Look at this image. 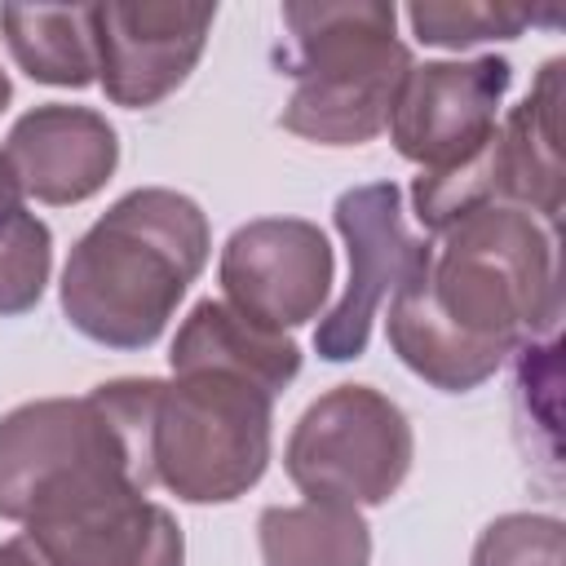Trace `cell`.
Instances as JSON below:
<instances>
[{"instance_id":"1","label":"cell","mask_w":566,"mask_h":566,"mask_svg":"<svg viewBox=\"0 0 566 566\" xmlns=\"http://www.w3.org/2000/svg\"><path fill=\"white\" fill-rule=\"evenodd\" d=\"M438 234L389 296V345L429 385L464 394L517 345L557 336V230L526 208L482 203Z\"/></svg>"},{"instance_id":"2","label":"cell","mask_w":566,"mask_h":566,"mask_svg":"<svg viewBox=\"0 0 566 566\" xmlns=\"http://www.w3.org/2000/svg\"><path fill=\"white\" fill-rule=\"evenodd\" d=\"M208 261V217L190 195L146 186L111 203L71 248L62 310L75 332L111 349L159 340Z\"/></svg>"},{"instance_id":"3","label":"cell","mask_w":566,"mask_h":566,"mask_svg":"<svg viewBox=\"0 0 566 566\" xmlns=\"http://www.w3.org/2000/svg\"><path fill=\"white\" fill-rule=\"evenodd\" d=\"M155 380H111L88 398L22 402L0 420V517L35 522L106 495H146Z\"/></svg>"},{"instance_id":"4","label":"cell","mask_w":566,"mask_h":566,"mask_svg":"<svg viewBox=\"0 0 566 566\" xmlns=\"http://www.w3.org/2000/svg\"><path fill=\"white\" fill-rule=\"evenodd\" d=\"M398 9L380 0L354 4H283L292 97L279 124L323 146L371 142L394 111L411 71L407 44L394 35Z\"/></svg>"},{"instance_id":"5","label":"cell","mask_w":566,"mask_h":566,"mask_svg":"<svg viewBox=\"0 0 566 566\" xmlns=\"http://www.w3.org/2000/svg\"><path fill=\"white\" fill-rule=\"evenodd\" d=\"M274 394L239 371L190 367L155 380L150 473L177 500H239L270 464Z\"/></svg>"},{"instance_id":"6","label":"cell","mask_w":566,"mask_h":566,"mask_svg":"<svg viewBox=\"0 0 566 566\" xmlns=\"http://www.w3.org/2000/svg\"><path fill=\"white\" fill-rule=\"evenodd\" d=\"M411 424L371 385H336L296 420L283 464L310 500L385 504L411 469Z\"/></svg>"},{"instance_id":"7","label":"cell","mask_w":566,"mask_h":566,"mask_svg":"<svg viewBox=\"0 0 566 566\" xmlns=\"http://www.w3.org/2000/svg\"><path fill=\"white\" fill-rule=\"evenodd\" d=\"M336 230L349 248V283H345V296L332 305V314L314 332V349L327 363H345L367 349V336L385 296L398 292V283L411 274L416 256L429 243L407 230L402 190L394 181L345 190L336 199Z\"/></svg>"},{"instance_id":"8","label":"cell","mask_w":566,"mask_h":566,"mask_svg":"<svg viewBox=\"0 0 566 566\" xmlns=\"http://www.w3.org/2000/svg\"><path fill=\"white\" fill-rule=\"evenodd\" d=\"M509 84H513V66L504 57L411 66L385 128L398 155L420 164L424 172L455 168L491 137Z\"/></svg>"},{"instance_id":"9","label":"cell","mask_w":566,"mask_h":566,"mask_svg":"<svg viewBox=\"0 0 566 566\" xmlns=\"http://www.w3.org/2000/svg\"><path fill=\"white\" fill-rule=\"evenodd\" d=\"M217 274L226 305L270 332H283L323 310L332 292V248L314 221L261 217L226 239Z\"/></svg>"},{"instance_id":"10","label":"cell","mask_w":566,"mask_h":566,"mask_svg":"<svg viewBox=\"0 0 566 566\" xmlns=\"http://www.w3.org/2000/svg\"><path fill=\"white\" fill-rule=\"evenodd\" d=\"M212 4H93V44L97 80L115 106H155L164 102L199 62L212 31Z\"/></svg>"},{"instance_id":"11","label":"cell","mask_w":566,"mask_h":566,"mask_svg":"<svg viewBox=\"0 0 566 566\" xmlns=\"http://www.w3.org/2000/svg\"><path fill=\"white\" fill-rule=\"evenodd\" d=\"M22 539L40 566H181L186 557L177 517L146 495H106L35 517Z\"/></svg>"},{"instance_id":"12","label":"cell","mask_w":566,"mask_h":566,"mask_svg":"<svg viewBox=\"0 0 566 566\" xmlns=\"http://www.w3.org/2000/svg\"><path fill=\"white\" fill-rule=\"evenodd\" d=\"M4 159L22 195L40 203H80L111 181L119 164V142L106 115L88 106L49 102L27 111L9 128Z\"/></svg>"},{"instance_id":"13","label":"cell","mask_w":566,"mask_h":566,"mask_svg":"<svg viewBox=\"0 0 566 566\" xmlns=\"http://www.w3.org/2000/svg\"><path fill=\"white\" fill-rule=\"evenodd\" d=\"M562 57L544 62L539 80L513 106L504 124L491 128L486 150H491V172H495V195L500 203L526 208L544 226H557L562 217Z\"/></svg>"},{"instance_id":"14","label":"cell","mask_w":566,"mask_h":566,"mask_svg":"<svg viewBox=\"0 0 566 566\" xmlns=\"http://www.w3.org/2000/svg\"><path fill=\"white\" fill-rule=\"evenodd\" d=\"M168 363H172V371H190V367L239 371V376L265 385L270 394H279V389H287L296 380L301 349H296L292 336L270 332V327L243 318L234 305L208 296L177 327V340H172Z\"/></svg>"},{"instance_id":"15","label":"cell","mask_w":566,"mask_h":566,"mask_svg":"<svg viewBox=\"0 0 566 566\" xmlns=\"http://www.w3.org/2000/svg\"><path fill=\"white\" fill-rule=\"evenodd\" d=\"M0 31L13 62L31 80L62 88L93 84V4H0Z\"/></svg>"},{"instance_id":"16","label":"cell","mask_w":566,"mask_h":566,"mask_svg":"<svg viewBox=\"0 0 566 566\" xmlns=\"http://www.w3.org/2000/svg\"><path fill=\"white\" fill-rule=\"evenodd\" d=\"M265 566H367L371 535L358 509L336 500L274 504L256 522Z\"/></svg>"},{"instance_id":"17","label":"cell","mask_w":566,"mask_h":566,"mask_svg":"<svg viewBox=\"0 0 566 566\" xmlns=\"http://www.w3.org/2000/svg\"><path fill=\"white\" fill-rule=\"evenodd\" d=\"M562 9H535V4H509V0H416L407 9L411 31L424 44L438 49H469L482 40H513L535 22H553Z\"/></svg>"},{"instance_id":"18","label":"cell","mask_w":566,"mask_h":566,"mask_svg":"<svg viewBox=\"0 0 566 566\" xmlns=\"http://www.w3.org/2000/svg\"><path fill=\"white\" fill-rule=\"evenodd\" d=\"M53 265V234L35 212H13L0 226V318L4 314H27Z\"/></svg>"},{"instance_id":"19","label":"cell","mask_w":566,"mask_h":566,"mask_svg":"<svg viewBox=\"0 0 566 566\" xmlns=\"http://www.w3.org/2000/svg\"><path fill=\"white\" fill-rule=\"evenodd\" d=\"M473 566H562V522L544 513L495 517L473 544Z\"/></svg>"},{"instance_id":"20","label":"cell","mask_w":566,"mask_h":566,"mask_svg":"<svg viewBox=\"0 0 566 566\" xmlns=\"http://www.w3.org/2000/svg\"><path fill=\"white\" fill-rule=\"evenodd\" d=\"M0 566H40V557L31 553V544L18 535L9 544H0Z\"/></svg>"},{"instance_id":"21","label":"cell","mask_w":566,"mask_h":566,"mask_svg":"<svg viewBox=\"0 0 566 566\" xmlns=\"http://www.w3.org/2000/svg\"><path fill=\"white\" fill-rule=\"evenodd\" d=\"M9 93H13V88H9V75H4V71H0V111H4V106H9Z\"/></svg>"}]
</instances>
